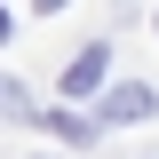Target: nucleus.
Masks as SVG:
<instances>
[{
    "instance_id": "2",
    "label": "nucleus",
    "mask_w": 159,
    "mask_h": 159,
    "mask_svg": "<svg viewBox=\"0 0 159 159\" xmlns=\"http://www.w3.org/2000/svg\"><path fill=\"white\" fill-rule=\"evenodd\" d=\"M103 119H151V88H111L103 96Z\"/></svg>"
},
{
    "instance_id": "1",
    "label": "nucleus",
    "mask_w": 159,
    "mask_h": 159,
    "mask_svg": "<svg viewBox=\"0 0 159 159\" xmlns=\"http://www.w3.org/2000/svg\"><path fill=\"white\" fill-rule=\"evenodd\" d=\"M103 64H111V48L88 40V48L72 56V72H64V96H96V88H103Z\"/></svg>"
},
{
    "instance_id": "3",
    "label": "nucleus",
    "mask_w": 159,
    "mask_h": 159,
    "mask_svg": "<svg viewBox=\"0 0 159 159\" xmlns=\"http://www.w3.org/2000/svg\"><path fill=\"white\" fill-rule=\"evenodd\" d=\"M0 40H8V16H0Z\"/></svg>"
},
{
    "instance_id": "4",
    "label": "nucleus",
    "mask_w": 159,
    "mask_h": 159,
    "mask_svg": "<svg viewBox=\"0 0 159 159\" xmlns=\"http://www.w3.org/2000/svg\"><path fill=\"white\" fill-rule=\"evenodd\" d=\"M40 8H56V0H40Z\"/></svg>"
}]
</instances>
